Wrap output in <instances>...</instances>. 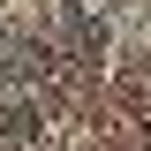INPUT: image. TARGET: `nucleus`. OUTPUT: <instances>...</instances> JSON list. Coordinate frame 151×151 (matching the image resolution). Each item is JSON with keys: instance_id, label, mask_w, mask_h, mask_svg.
<instances>
[{"instance_id": "f257e3e1", "label": "nucleus", "mask_w": 151, "mask_h": 151, "mask_svg": "<svg viewBox=\"0 0 151 151\" xmlns=\"http://www.w3.org/2000/svg\"><path fill=\"white\" fill-rule=\"evenodd\" d=\"M60 30H68L76 60H98V53H106V23H98V15H83V8H68V15H60Z\"/></svg>"}, {"instance_id": "f03ea898", "label": "nucleus", "mask_w": 151, "mask_h": 151, "mask_svg": "<svg viewBox=\"0 0 151 151\" xmlns=\"http://www.w3.org/2000/svg\"><path fill=\"white\" fill-rule=\"evenodd\" d=\"M0 136H8V144H30V136H38V98H30V91H15V98H8Z\"/></svg>"}]
</instances>
